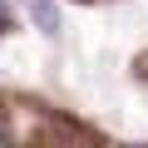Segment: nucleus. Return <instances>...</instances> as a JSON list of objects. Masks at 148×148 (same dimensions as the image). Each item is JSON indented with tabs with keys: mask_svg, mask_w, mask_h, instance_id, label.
I'll return each mask as SVG.
<instances>
[{
	"mask_svg": "<svg viewBox=\"0 0 148 148\" xmlns=\"http://www.w3.org/2000/svg\"><path fill=\"white\" fill-rule=\"evenodd\" d=\"M25 10H30V20H35L45 35H59V10H54V0H25Z\"/></svg>",
	"mask_w": 148,
	"mask_h": 148,
	"instance_id": "1",
	"label": "nucleus"
},
{
	"mask_svg": "<svg viewBox=\"0 0 148 148\" xmlns=\"http://www.w3.org/2000/svg\"><path fill=\"white\" fill-rule=\"evenodd\" d=\"M5 25H10V15H5V5H0V30H5Z\"/></svg>",
	"mask_w": 148,
	"mask_h": 148,
	"instance_id": "2",
	"label": "nucleus"
}]
</instances>
